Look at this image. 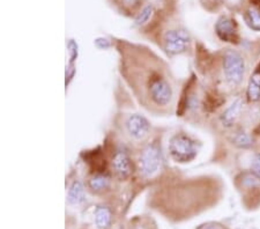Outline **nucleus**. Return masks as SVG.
Instances as JSON below:
<instances>
[{"label":"nucleus","mask_w":260,"mask_h":229,"mask_svg":"<svg viewBox=\"0 0 260 229\" xmlns=\"http://www.w3.org/2000/svg\"><path fill=\"white\" fill-rule=\"evenodd\" d=\"M243 102L241 99H237L236 101H234L230 106L225 109V111L221 116V122L225 127H230L236 123L237 118L240 117V114L242 111Z\"/></svg>","instance_id":"8"},{"label":"nucleus","mask_w":260,"mask_h":229,"mask_svg":"<svg viewBox=\"0 0 260 229\" xmlns=\"http://www.w3.org/2000/svg\"><path fill=\"white\" fill-rule=\"evenodd\" d=\"M223 72L230 85L241 83L245 73V61L235 50H228L223 56Z\"/></svg>","instance_id":"2"},{"label":"nucleus","mask_w":260,"mask_h":229,"mask_svg":"<svg viewBox=\"0 0 260 229\" xmlns=\"http://www.w3.org/2000/svg\"><path fill=\"white\" fill-rule=\"evenodd\" d=\"M67 49H69V55H70V64H74L75 59L78 58L79 55V48L78 44L75 43L73 40H70L69 43H67Z\"/></svg>","instance_id":"16"},{"label":"nucleus","mask_w":260,"mask_h":229,"mask_svg":"<svg viewBox=\"0 0 260 229\" xmlns=\"http://www.w3.org/2000/svg\"><path fill=\"white\" fill-rule=\"evenodd\" d=\"M215 31L219 39L224 42H230V43H237L238 41V32L235 21L222 16L215 24Z\"/></svg>","instance_id":"6"},{"label":"nucleus","mask_w":260,"mask_h":229,"mask_svg":"<svg viewBox=\"0 0 260 229\" xmlns=\"http://www.w3.org/2000/svg\"><path fill=\"white\" fill-rule=\"evenodd\" d=\"M233 143L240 148H250L253 145V139L246 132L241 131L235 135Z\"/></svg>","instance_id":"14"},{"label":"nucleus","mask_w":260,"mask_h":229,"mask_svg":"<svg viewBox=\"0 0 260 229\" xmlns=\"http://www.w3.org/2000/svg\"><path fill=\"white\" fill-rule=\"evenodd\" d=\"M111 167L116 177L119 180H126L132 173L131 159L124 151H118L115 154L111 161Z\"/></svg>","instance_id":"7"},{"label":"nucleus","mask_w":260,"mask_h":229,"mask_svg":"<svg viewBox=\"0 0 260 229\" xmlns=\"http://www.w3.org/2000/svg\"><path fill=\"white\" fill-rule=\"evenodd\" d=\"M251 172L260 180V153L253 157L252 163H251Z\"/></svg>","instance_id":"17"},{"label":"nucleus","mask_w":260,"mask_h":229,"mask_svg":"<svg viewBox=\"0 0 260 229\" xmlns=\"http://www.w3.org/2000/svg\"><path fill=\"white\" fill-rule=\"evenodd\" d=\"M96 47L100 49H108L110 47V42H109L107 39H98L95 41Z\"/></svg>","instance_id":"19"},{"label":"nucleus","mask_w":260,"mask_h":229,"mask_svg":"<svg viewBox=\"0 0 260 229\" xmlns=\"http://www.w3.org/2000/svg\"><path fill=\"white\" fill-rule=\"evenodd\" d=\"M67 199H69V203L72 204V205H79V204H82L86 201L85 187H83L80 181H74L72 183V185L70 186Z\"/></svg>","instance_id":"10"},{"label":"nucleus","mask_w":260,"mask_h":229,"mask_svg":"<svg viewBox=\"0 0 260 229\" xmlns=\"http://www.w3.org/2000/svg\"><path fill=\"white\" fill-rule=\"evenodd\" d=\"M111 222V212L106 206H100L95 212V223L99 229H107Z\"/></svg>","instance_id":"11"},{"label":"nucleus","mask_w":260,"mask_h":229,"mask_svg":"<svg viewBox=\"0 0 260 229\" xmlns=\"http://www.w3.org/2000/svg\"><path fill=\"white\" fill-rule=\"evenodd\" d=\"M246 96L250 102H260V70L251 76L247 83Z\"/></svg>","instance_id":"9"},{"label":"nucleus","mask_w":260,"mask_h":229,"mask_svg":"<svg viewBox=\"0 0 260 229\" xmlns=\"http://www.w3.org/2000/svg\"><path fill=\"white\" fill-rule=\"evenodd\" d=\"M169 153L173 159L179 163H186L197 156V146L190 137L185 135L174 136L169 143Z\"/></svg>","instance_id":"1"},{"label":"nucleus","mask_w":260,"mask_h":229,"mask_svg":"<svg viewBox=\"0 0 260 229\" xmlns=\"http://www.w3.org/2000/svg\"><path fill=\"white\" fill-rule=\"evenodd\" d=\"M126 131L134 140H142L148 136L150 124L147 118L139 114H133L126 119Z\"/></svg>","instance_id":"5"},{"label":"nucleus","mask_w":260,"mask_h":229,"mask_svg":"<svg viewBox=\"0 0 260 229\" xmlns=\"http://www.w3.org/2000/svg\"><path fill=\"white\" fill-rule=\"evenodd\" d=\"M74 74H75L74 64H69V66L66 68V86L69 85L71 80H72Z\"/></svg>","instance_id":"18"},{"label":"nucleus","mask_w":260,"mask_h":229,"mask_svg":"<svg viewBox=\"0 0 260 229\" xmlns=\"http://www.w3.org/2000/svg\"><path fill=\"white\" fill-rule=\"evenodd\" d=\"M245 22L251 29L255 31H260V11L255 7H250L245 12Z\"/></svg>","instance_id":"12"},{"label":"nucleus","mask_w":260,"mask_h":229,"mask_svg":"<svg viewBox=\"0 0 260 229\" xmlns=\"http://www.w3.org/2000/svg\"><path fill=\"white\" fill-rule=\"evenodd\" d=\"M109 178L106 176V175L102 174H98L94 175L93 177L89 180V187L95 192H101L104 189H107L109 186Z\"/></svg>","instance_id":"13"},{"label":"nucleus","mask_w":260,"mask_h":229,"mask_svg":"<svg viewBox=\"0 0 260 229\" xmlns=\"http://www.w3.org/2000/svg\"><path fill=\"white\" fill-rule=\"evenodd\" d=\"M152 12H153V6L152 5H148L146 6L144 10H142L138 16L134 20V24L136 26H142V24L146 23L148 19L150 18V15H152Z\"/></svg>","instance_id":"15"},{"label":"nucleus","mask_w":260,"mask_h":229,"mask_svg":"<svg viewBox=\"0 0 260 229\" xmlns=\"http://www.w3.org/2000/svg\"><path fill=\"white\" fill-rule=\"evenodd\" d=\"M165 49L169 55H178L185 51L190 45V35L182 29L169 30L165 35Z\"/></svg>","instance_id":"4"},{"label":"nucleus","mask_w":260,"mask_h":229,"mask_svg":"<svg viewBox=\"0 0 260 229\" xmlns=\"http://www.w3.org/2000/svg\"><path fill=\"white\" fill-rule=\"evenodd\" d=\"M162 153L157 144L148 145L140 156V173L144 177H152L160 172L162 167Z\"/></svg>","instance_id":"3"}]
</instances>
